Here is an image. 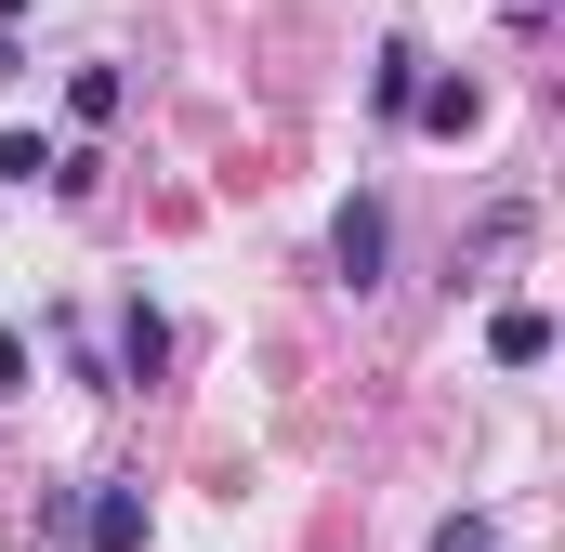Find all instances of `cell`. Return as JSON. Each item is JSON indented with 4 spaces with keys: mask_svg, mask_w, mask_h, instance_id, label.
<instances>
[{
    "mask_svg": "<svg viewBox=\"0 0 565 552\" xmlns=\"http://www.w3.org/2000/svg\"><path fill=\"white\" fill-rule=\"evenodd\" d=\"M382 251H395L382 198H342V224H329V264H342V289H382Z\"/></svg>",
    "mask_w": 565,
    "mask_h": 552,
    "instance_id": "6da1fadb",
    "label": "cell"
},
{
    "mask_svg": "<svg viewBox=\"0 0 565 552\" xmlns=\"http://www.w3.org/2000/svg\"><path fill=\"white\" fill-rule=\"evenodd\" d=\"M487 355H500V369H540V355H553V316H540V302H500V316H487Z\"/></svg>",
    "mask_w": 565,
    "mask_h": 552,
    "instance_id": "7a4b0ae2",
    "label": "cell"
},
{
    "mask_svg": "<svg viewBox=\"0 0 565 552\" xmlns=\"http://www.w3.org/2000/svg\"><path fill=\"white\" fill-rule=\"evenodd\" d=\"M408 119H422V132H473V119H487V93H473V79H422V93H408Z\"/></svg>",
    "mask_w": 565,
    "mask_h": 552,
    "instance_id": "3957f363",
    "label": "cell"
},
{
    "mask_svg": "<svg viewBox=\"0 0 565 552\" xmlns=\"http://www.w3.org/2000/svg\"><path fill=\"white\" fill-rule=\"evenodd\" d=\"M93 552H145V487H93Z\"/></svg>",
    "mask_w": 565,
    "mask_h": 552,
    "instance_id": "277c9868",
    "label": "cell"
},
{
    "mask_svg": "<svg viewBox=\"0 0 565 552\" xmlns=\"http://www.w3.org/2000/svg\"><path fill=\"white\" fill-rule=\"evenodd\" d=\"M158 355H171V329L132 302V316H119V382H158Z\"/></svg>",
    "mask_w": 565,
    "mask_h": 552,
    "instance_id": "5b68a950",
    "label": "cell"
},
{
    "mask_svg": "<svg viewBox=\"0 0 565 552\" xmlns=\"http://www.w3.org/2000/svg\"><path fill=\"white\" fill-rule=\"evenodd\" d=\"M369 93H382V119H408V93H422V53H408V40H395V53H382V66H369Z\"/></svg>",
    "mask_w": 565,
    "mask_h": 552,
    "instance_id": "8992f818",
    "label": "cell"
},
{
    "mask_svg": "<svg viewBox=\"0 0 565 552\" xmlns=\"http://www.w3.org/2000/svg\"><path fill=\"white\" fill-rule=\"evenodd\" d=\"M40 171H53V145H40V132H13V145H0V184H40Z\"/></svg>",
    "mask_w": 565,
    "mask_h": 552,
    "instance_id": "52a82bcc",
    "label": "cell"
},
{
    "mask_svg": "<svg viewBox=\"0 0 565 552\" xmlns=\"http://www.w3.org/2000/svg\"><path fill=\"white\" fill-rule=\"evenodd\" d=\"M434 552H500V540H487V513H460V527H434Z\"/></svg>",
    "mask_w": 565,
    "mask_h": 552,
    "instance_id": "ba28073f",
    "label": "cell"
},
{
    "mask_svg": "<svg viewBox=\"0 0 565 552\" xmlns=\"http://www.w3.org/2000/svg\"><path fill=\"white\" fill-rule=\"evenodd\" d=\"M0 395H26V329H0Z\"/></svg>",
    "mask_w": 565,
    "mask_h": 552,
    "instance_id": "9c48e42d",
    "label": "cell"
},
{
    "mask_svg": "<svg viewBox=\"0 0 565 552\" xmlns=\"http://www.w3.org/2000/svg\"><path fill=\"white\" fill-rule=\"evenodd\" d=\"M13 13H26V0H0V26H13Z\"/></svg>",
    "mask_w": 565,
    "mask_h": 552,
    "instance_id": "30bf717a",
    "label": "cell"
}]
</instances>
